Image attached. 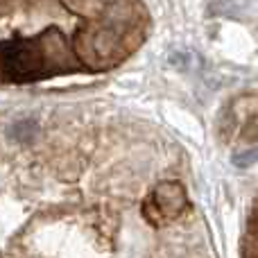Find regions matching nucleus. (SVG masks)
Returning <instances> with one entry per match:
<instances>
[{
  "label": "nucleus",
  "mask_w": 258,
  "mask_h": 258,
  "mask_svg": "<svg viewBox=\"0 0 258 258\" xmlns=\"http://www.w3.org/2000/svg\"><path fill=\"white\" fill-rule=\"evenodd\" d=\"M63 48L61 43H39V41H16V43L0 45V63L7 77L16 82L36 80V77L48 75L52 50Z\"/></svg>",
  "instance_id": "1"
},
{
  "label": "nucleus",
  "mask_w": 258,
  "mask_h": 258,
  "mask_svg": "<svg viewBox=\"0 0 258 258\" xmlns=\"http://www.w3.org/2000/svg\"><path fill=\"white\" fill-rule=\"evenodd\" d=\"M86 43V50L89 52L82 54V59L86 61H107V59H113L120 50V39L113 30H95V32H89L84 34Z\"/></svg>",
  "instance_id": "3"
},
{
  "label": "nucleus",
  "mask_w": 258,
  "mask_h": 258,
  "mask_svg": "<svg viewBox=\"0 0 258 258\" xmlns=\"http://www.w3.org/2000/svg\"><path fill=\"white\" fill-rule=\"evenodd\" d=\"M152 209L156 211V220L154 224H163L165 220H174L181 215V211L186 209V192L179 183L174 181H165V183H159L154 190V197H152Z\"/></svg>",
  "instance_id": "2"
},
{
  "label": "nucleus",
  "mask_w": 258,
  "mask_h": 258,
  "mask_svg": "<svg viewBox=\"0 0 258 258\" xmlns=\"http://www.w3.org/2000/svg\"><path fill=\"white\" fill-rule=\"evenodd\" d=\"M254 163H258V150H247V152L233 154V165L236 168H249Z\"/></svg>",
  "instance_id": "4"
}]
</instances>
